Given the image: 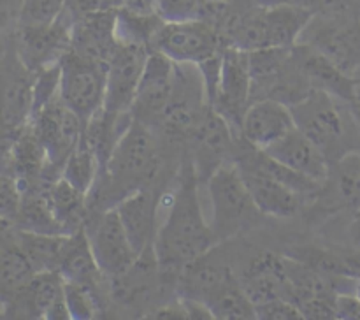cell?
Here are the masks:
<instances>
[{
  "instance_id": "cell-24",
  "label": "cell",
  "mask_w": 360,
  "mask_h": 320,
  "mask_svg": "<svg viewBox=\"0 0 360 320\" xmlns=\"http://www.w3.org/2000/svg\"><path fill=\"white\" fill-rule=\"evenodd\" d=\"M14 294L21 299L25 313L51 320L70 319L65 297V280L58 271L35 273L34 278Z\"/></svg>"
},
{
  "instance_id": "cell-31",
  "label": "cell",
  "mask_w": 360,
  "mask_h": 320,
  "mask_svg": "<svg viewBox=\"0 0 360 320\" xmlns=\"http://www.w3.org/2000/svg\"><path fill=\"white\" fill-rule=\"evenodd\" d=\"M336 188L347 206L360 210V153L347 151L334 162Z\"/></svg>"
},
{
  "instance_id": "cell-3",
  "label": "cell",
  "mask_w": 360,
  "mask_h": 320,
  "mask_svg": "<svg viewBox=\"0 0 360 320\" xmlns=\"http://www.w3.org/2000/svg\"><path fill=\"white\" fill-rule=\"evenodd\" d=\"M311 14L292 2L243 9L224 35L225 46L257 51L297 44Z\"/></svg>"
},
{
  "instance_id": "cell-12",
  "label": "cell",
  "mask_w": 360,
  "mask_h": 320,
  "mask_svg": "<svg viewBox=\"0 0 360 320\" xmlns=\"http://www.w3.org/2000/svg\"><path fill=\"white\" fill-rule=\"evenodd\" d=\"M252 104L250 53L225 46L220 77L210 108L220 113L234 132L241 134L243 116Z\"/></svg>"
},
{
  "instance_id": "cell-33",
  "label": "cell",
  "mask_w": 360,
  "mask_h": 320,
  "mask_svg": "<svg viewBox=\"0 0 360 320\" xmlns=\"http://www.w3.org/2000/svg\"><path fill=\"white\" fill-rule=\"evenodd\" d=\"M65 297L70 312V319L90 320L95 319L98 312H101L98 288L86 287V285L67 283L65 281Z\"/></svg>"
},
{
  "instance_id": "cell-35",
  "label": "cell",
  "mask_w": 360,
  "mask_h": 320,
  "mask_svg": "<svg viewBox=\"0 0 360 320\" xmlns=\"http://www.w3.org/2000/svg\"><path fill=\"white\" fill-rule=\"evenodd\" d=\"M257 319L260 320H302L301 309L292 299L274 297L255 305Z\"/></svg>"
},
{
  "instance_id": "cell-32",
  "label": "cell",
  "mask_w": 360,
  "mask_h": 320,
  "mask_svg": "<svg viewBox=\"0 0 360 320\" xmlns=\"http://www.w3.org/2000/svg\"><path fill=\"white\" fill-rule=\"evenodd\" d=\"M65 6L67 0H21L18 27H48L56 23Z\"/></svg>"
},
{
  "instance_id": "cell-36",
  "label": "cell",
  "mask_w": 360,
  "mask_h": 320,
  "mask_svg": "<svg viewBox=\"0 0 360 320\" xmlns=\"http://www.w3.org/2000/svg\"><path fill=\"white\" fill-rule=\"evenodd\" d=\"M21 204V186L14 176L0 172V217L16 222Z\"/></svg>"
},
{
  "instance_id": "cell-27",
  "label": "cell",
  "mask_w": 360,
  "mask_h": 320,
  "mask_svg": "<svg viewBox=\"0 0 360 320\" xmlns=\"http://www.w3.org/2000/svg\"><path fill=\"white\" fill-rule=\"evenodd\" d=\"M46 196H48L53 215L65 234H74L86 227V222L90 218L86 193L77 190L60 176L58 179L46 186Z\"/></svg>"
},
{
  "instance_id": "cell-21",
  "label": "cell",
  "mask_w": 360,
  "mask_h": 320,
  "mask_svg": "<svg viewBox=\"0 0 360 320\" xmlns=\"http://www.w3.org/2000/svg\"><path fill=\"white\" fill-rule=\"evenodd\" d=\"M292 55L308 84L316 90H323L336 98L355 102L357 88L350 74L343 72L334 62H330L319 49L304 42L292 46Z\"/></svg>"
},
{
  "instance_id": "cell-28",
  "label": "cell",
  "mask_w": 360,
  "mask_h": 320,
  "mask_svg": "<svg viewBox=\"0 0 360 320\" xmlns=\"http://www.w3.org/2000/svg\"><path fill=\"white\" fill-rule=\"evenodd\" d=\"M69 236L70 234H41V232L18 229L20 245L34 266L35 273L58 271Z\"/></svg>"
},
{
  "instance_id": "cell-2",
  "label": "cell",
  "mask_w": 360,
  "mask_h": 320,
  "mask_svg": "<svg viewBox=\"0 0 360 320\" xmlns=\"http://www.w3.org/2000/svg\"><path fill=\"white\" fill-rule=\"evenodd\" d=\"M160 169V155L150 125L134 118L105 162L95 188L98 197L118 204L129 193L150 186Z\"/></svg>"
},
{
  "instance_id": "cell-18",
  "label": "cell",
  "mask_w": 360,
  "mask_h": 320,
  "mask_svg": "<svg viewBox=\"0 0 360 320\" xmlns=\"http://www.w3.org/2000/svg\"><path fill=\"white\" fill-rule=\"evenodd\" d=\"M69 48L70 25L62 18L48 27H18L16 51L34 72L58 63Z\"/></svg>"
},
{
  "instance_id": "cell-19",
  "label": "cell",
  "mask_w": 360,
  "mask_h": 320,
  "mask_svg": "<svg viewBox=\"0 0 360 320\" xmlns=\"http://www.w3.org/2000/svg\"><path fill=\"white\" fill-rule=\"evenodd\" d=\"M294 127L290 105L278 98H257L243 116L241 137L257 150H267Z\"/></svg>"
},
{
  "instance_id": "cell-30",
  "label": "cell",
  "mask_w": 360,
  "mask_h": 320,
  "mask_svg": "<svg viewBox=\"0 0 360 320\" xmlns=\"http://www.w3.org/2000/svg\"><path fill=\"white\" fill-rule=\"evenodd\" d=\"M102 172L101 160L94 148L81 137L79 144L72 150L69 158L65 160L62 169V178H65L70 185L76 186L77 190L90 196L97 183L98 176Z\"/></svg>"
},
{
  "instance_id": "cell-11",
  "label": "cell",
  "mask_w": 360,
  "mask_h": 320,
  "mask_svg": "<svg viewBox=\"0 0 360 320\" xmlns=\"http://www.w3.org/2000/svg\"><path fill=\"white\" fill-rule=\"evenodd\" d=\"M28 123L44 146L49 167H55L62 174L63 164L83 137V120L62 101L58 94L41 111L35 113Z\"/></svg>"
},
{
  "instance_id": "cell-39",
  "label": "cell",
  "mask_w": 360,
  "mask_h": 320,
  "mask_svg": "<svg viewBox=\"0 0 360 320\" xmlns=\"http://www.w3.org/2000/svg\"><path fill=\"white\" fill-rule=\"evenodd\" d=\"M336 319H360V299L348 292L336 295Z\"/></svg>"
},
{
  "instance_id": "cell-26",
  "label": "cell",
  "mask_w": 360,
  "mask_h": 320,
  "mask_svg": "<svg viewBox=\"0 0 360 320\" xmlns=\"http://www.w3.org/2000/svg\"><path fill=\"white\" fill-rule=\"evenodd\" d=\"M58 273L67 283L86 285L94 288L101 287V281L105 274L98 267L84 229L69 236L65 252L60 260Z\"/></svg>"
},
{
  "instance_id": "cell-38",
  "label": "cell",
  "mask_w": 360,
  "mask_h": 320,
  "mask_svg": "<svg viewBox=\"0 0 360 320\" xmlns=\"http://www.w3.org/2000/svg\"><path fill=\"white\" fill-rule=\"evenodd\" d=\"M200 0H158V7L165 21L192 20L199 14Z\"/></svg>"
},
{
  "instance_id": "cell-40",
  "label": "cell",
  "mask_w": 360,
  "mask_h": 320,
  "mask_svg": "<svg viewBox=\"0 0 360 320\" xmlns=\"http://www.w3.org/2000/svg\"><path fill=\"white\" fill-rule=\"evenodd\" d=\"M11 11H13V4L11 0H0V32L7 27L11 20Z\"/></svg>"
},
{
  "instance_id": "cell-37",
  "label": "cell",
  "mask_w": 360,
  "mask_h": 320,
  "mask_svg": "<svg viewBox=\"0 0 360 320\" xmlns=\"http://www.w3.org/2000/svg\"><path fill=\"white\" fill-rule=\"evenodd\" d=\"M123 6H125V0H67L62 20L72 25L77 18L84 16V14L97 13V11H112Z\"/></svg>"
},
{
  "instance_id": "cell-6",
  "label": "cell",
  "mask_w": 360,
  "mask_h": 320,
  "mask_svg": "<svg viewBox=\"0 0 360 320\" xmlns=\"http://www.w3.org/2000/svg\"><path fill=\"white\" fill-rule=\"evenodd\" d=\"M108 63L77 55L72 49L60 58V97L86 125L105 101Z\"/></svg>"
},
{
  "instance_id": "cell-16",
  "label": "cell",
  "mask_w": 360,
  "mask_h": 320,
  "mask_svg": "<svg viewBox=\"0 0 360 320\" xmlns=\"http://www.w3.org/2000/svg\"><path fill=\"white\" fill-rule=\"evenodd\" d=\"M176 79H178L176 62L162 55L160 51L150 49L144 72L137 87L136 101H134V118L146 125L160 123L174 95Z\"/></svg>"
},
{
  "instance_id": "cell-29",
  "label": "cell",
  "mask_w": 360,
  "mask_h": 320,
  "mask_svg": "<svg viewBox=\"0 0 360 320\" xmlns=\"http://www.w3.org/2000/svg\"><path fill=\"white\" fill-rule=\"evenodd\" d=\"M213 319L218 320H252L257 319L255 305L243 288L239 278L232 276L225 281L217 294L206 302Z\"/></svg>"
},
{
  "instance_id": "cell-23",
  "label": "cell",
  "mask_w": 360,
  "mask_h": 320,
  "mask_svg": "<svg viewBox=\"0 0 360 320\" xmlns=\"http://www.w3.org/2000/svg\"><path fill=\"white\" fill-rule=\"evenodd\" d=\"M116 211L120 215L123 227L130 243L139 253L153 250L155 236H157V207L158 199L150 186L136 190L123 197L118 204H115Z\"/></svg>"
},
{
  "instance_id": "cell-41",
  "label": "cell",
  "mask_w": 360,
  "mask_h": 320,
  "mask_svg": "<svg viewBox=\"0 0 360 320\" xmlns=\"http://www.w3.org/2000/svg\"><path fill=\"white\" fill-rule=\"evenodd\" d=\"M355 295L360 299V278L355 280Z\"/></svg>"
},
{
  "instance_id": "cell-10",
  "label": "cell",
  "mask_w": 360,
  "mask_h": 320,
  "mask_svg": "<svg viewBox=\"0 0 360 320\" xmlns=\"http://www.w3.org/2000/svg\"><path fill=\"white\" fill-rule=\"evenodd\" d=\"M84 231L98 267L105 276L116 280L132 271L139 260V253L130 243L115 206L101 210L91 220L88 218Z\"/></svg>"
},
{
  "instance_id": "cell-9",
  "label": "cell",
  "mask_w": 360,
  "mask_h": 320,
  "mask_svg": "<svg viewBox=\"0 0 360 320\" xmlns=\"http://www.w3.org/2000/svg\"><path fill=\"white\" fill-rule=\"evenodd\" d=\"M299 42L319 49L352 76L360 67V16H311Z\"/></svg>"
},
{
  "instance_id": "cell-15",
  "label": "cell",
  "mask_w": 360,
  "mask_h": 320,
  "mask_svg": "<svg viewBox=\"0 0 360 320\" xmlns=\"http://www.w3.org/2000/svg\"><path fill=\"white\" fill-rule=\"evenodd\" d=\"M192 164L199 179H207L238 148L236 132L227 120L207 105L190 136Z\"/></svg>"
},
{
  "instance_id": "cell-1",
  "label": "cell",
  "mask_w": 360,
  "mask_h": 320,
  "mask_svg": "<svg viewBox=\"0 0 360 320\" xmlns=\"http://www.w3.org/2000/svg\"><path fill=\"white\" fill-rule=\"evenodd\" d=\"M197 172L192 162L183 169L181 183L171 200L167 217L158 227L153 241L157 266L165 273L178 274L183 266L211 252L218 245L213 227L204 217L197 192Z\"/></svg>"
},
{
  "instance_id": "cell-13",
  "label": "cell",
  "mask_w": 360,
  "mask_h": 320,
  "mask_svg": "<svg viewBox=\"0 0 360 320\" xmlns=\"http://www.w3.org/2000/svg\"><path fill=\"white\" fill-rule=\"evenodd\" d=\"M234 162L238 164L260 213L274 218H290L297 213L304 197L267 172L255 160L252 144H248L246 150L238 151Z\"/></svg>"
},
{
  "instance_id": "cell-25",
  "label": "cell",
  "mask_w": 360,
  "mask_h": 320,
  "mask_svg": "<svg viewBox=\"0 0 360 320\" xmlns=\"http://www.w3.org/2000/svg\"><path fill=\"white\" fill-rule=\"evenodd\" d=\"M176 276H178L179 297L206 305L217 294L218 288L234 276V271L225 262L214 259L211 250L183 266Z\"/></svg>"
},
{
  "instance_id": "cell-17",
  "label": "cell",
  "mask_w": 360,
  "mask_h": 320,
  "mask_svg": "<svg viewBox=\"0 0 360 320\" xmlns=\"http://www.w3.org/2000/svg\"><path fill=\"white\" fill-rule=\"evenodd\" d=\"M118 9L84 14L70 25V49L84 58L109 63L120 46Z\"/></svg>"
},
{
  "instance_id": "cell-5",
  "label": "cell",
  "mask_w": 360,
  "mask_h": 320,
  "mask_svg": "<svg viewBox=\"0 0 360 320\" xmlns=\"http://www.w3.org/2000/svg\"><path fill=\"white\" fill-rule=\"evenodd\" d=\"M225 48L220 32L207 21L192 20L162 21L150 41V49L160 51L176 63L200 65Z\"/></svg>"
},
{
  "instance_id": "cell-14",
  "label": "cell",
  "mask_w": 360,
  "mask_h": 320,
  "mask_svg": "<svg viewBox=\"0 0 360 320\" xmlns=\"http://www.w3.org/2000/svg\"><path fill=\"white\" fill-rule=\"evenodd\" d=\"M150 46L139 42H120L108 63L104 111L111 115L132 113L137 87L144 72Z\"/></svg>"
},
{
  "instance_id": "cell-8",
  "label": "cell",
  "mask_w": 360,
  "mask_h": 320,
  "mask_svg": "<svg viewBox=\"0 0 360 320\" xmlns=\"http://www.w3.org/2000/svg\"><path fill=\"white\" fill-rule=\"evenodd\" d=\"M295 127L309 137L316 146L330 155L341 157L340 146L345 139L347 125L336 97L323 90L311 88L302 98L290 105Z\"/></svg>"
},
{
  "instance_id": "cell-22",
  "label": "cell",
  "mask_w": 360,
  "mask_h": 320,
  "mask_svg": "<svg viewBox=\"0 0 360 320\" xmlns=\"http://www.w3.org/2000/svg\"><path fill=\"white\" fill-rule=\"evenodd\" d=\"M238 278L253 305H260L274 297H287L294 301V288L288 276L285 257L260 253Z\"/></svg>"
},
{
  "instance_id": "cell-4",
  "label": "cell",
  "mask_w": 360,
  "mask_h": 320,
  "mask_svg": "<svg viewBox=\"0 0 360 320\" xmlns=\"http://www.w3.org/2000/svg\"><path fill=\"white\" fill-rule=\"evenodd\" d=\"M213 207V227L218 241L232 238L252 227L262 213L234 160H227L206 179Z\"/></svg>"
},
{
  "instance_id": "cell-42",
  "label": "cell",
  "mask_w": 360,
  "mask_h": 320,
  "mask_svg": "<svg viewBox=\"0 0 360 320\" xmlns=\"http://www.w3.org/2000/svg\"><path fill=\"white\" fill-rule=\"evenodd\" d=\"M130 2H132V0H125V6H127V4H130Z\"/></svg>"
},
{
  "instance_id": "cell-7",
  "label": "cell",
  "mask_w": 360,
  "mask_h": 320,
  "mask_svg": "<svg viewBox=\"0 0 360 320\" xmlns=\"http://www.w3.org/2000/svg\"><path fill=\"white\" fill-rule=\"evenodd\" d=\"M35 72L21 62L16 51L0 56V139L11 141L28 125L34 108Z\"/></svg>"
},
{
  "instance_id": "cell-34",
  "label": "cell",
  "mask_w": 360,
  "mask_h": 320,
  "mask_svg": "<svg viewBox=\"0 0 360 320\" xmlns=\"http://www.w3.org/2000/svg\"><path fill=\"white\" fill-rule=\"evenodd\" d=\"M308 11L311 16H360V0H288Z\"/></svg>"
},
{
  "instance_id": "cell-20",
  "label": "cell",
  "mask_w": 360,
  "mask_h": 320,
  "mask_svg": "<svg viewBox=\"0 0 360 320\" xmlns=\"http://www.w3.org/2000/svg\"><path fill=\"white\" fill-rule=\"evenodd\" d=\"M266 151L274 160L281 162L290 167L292 171L299 172L304 178L326 185L330 178V160L326 151L316 146L306 134H302L297 127L290 130L287 136L269 146Z\"/></svg>"
}]
</instances>
